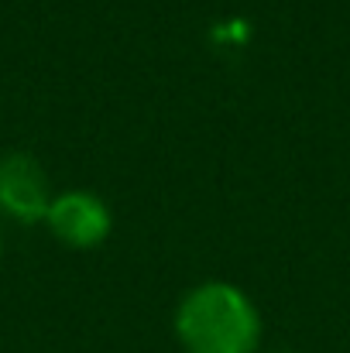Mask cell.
Returning a JSON list of instances; mask_svg holds the SVG:
<instances>
[{
    "label": "cell",
    "mask_w": 350,
    "mask_h": 353,
    "mask_svg": "<svg viewBox=\"0 0 350 353\" xmlns=\"http://www.w3.org/2000/svg\"><path fill=\"white\" fill-rule=\"evenodd\" d=\"M175 333L186 353H254L261 316L231 281H203L175 309Z\"/></svg>",
    "instance_id": "1"
},
{
    "label": "cell",
    "mask_w": 350,
    "mask_h": 353,
    "mask_svg": "<svg viewBox=\"0 0 350 353\" xmlns=\"http://www.w3.org/2000/svg\"><path fill=\"white\" fill-rule=\"evenodd\" d=\"M45 227L52 230L59 243H66L72 250H93L110 236L114 216H110V206L97 192L69 189L52 199V206L45 213Z\"/></svg>",
    "instance_id": "2"
},
{
    "label": "cell",
    "mask_w": 350,
    "mask_h": 353,
    "mask_svg": "<svg viewBox=\"0 0 350 353\" xmlns=\"http://www.w3.org/2000/svg\"><path fill=\"white\" fill-rule=\"evenodd\" d=\"M52 199V182L38 158L24 151L0 158V213L17 223H45Z\"/></svg>",
    "instance_id": "3"
},
{
    "label": "cell",
    "mask_w": 350,
    "mask_h": 353,
    "mask_svg": "<svg viewBox=\"0 0 350 353\" xmlns=\"http://www.w3.org/2000/svg\"><path fill=\"white\" fill-rule=\"evenodd\" d=\"M271 353H285V350H271Z\"/></svg>",
    "instance_id": "4"
},
{
    "label": "cell",
    "mask_w": 350,
    "mask_h": 353,
    "mask_svg": "<svg viewBox=\"0 0 350 353\" xmlns=\"http://www.w3.org/2000/svg\"><path fill=\"white\" fill-rule=\"evenodd\" d=\"M0 247H3V240H0Z\"/></svg>",
    "instance_id": "5"
}]
</instances>
